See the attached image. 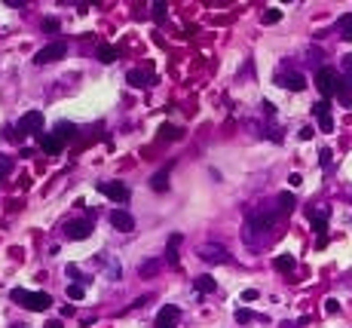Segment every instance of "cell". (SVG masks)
<instances>
[{"mask_svg": "<svg viewBox=\"0 0 352 328\" xmlns=\"http://www.w3.org/2000/svg\"><path fill=\"white\" fill-rule=\"evenodd\" d=\"M98 190H101L104 196H110L113 203L129 200V187L123 184V181H98Z\"/></svg>", "mask_w": 352, "mask_h": 328, "instance_id": "obj_7", "label": "cell"}, {"mask_svg": "<svg viewBox=\"0 0 352 328\" xmlns=\"http://www.w3.org/2000/svg\"><path fill=\"white\" fill-rule=\"evenodd\" d=\"M242 301H257V291H254V288H245V291H242Z\"/></svg>", "mask_w": 352, "mask_h": 328, "instance_id": "obj_35", "label": "cell"}, {"mask_svg": "<svg viewBox=\"0 0 352 328\" xmlns=\"http://www.w3.org/2000/svg\"><path fill=\"white\" fill-rule=\"evenodd\" d=\"M92 218H83V221H71L67 227H64V236L67 239H74V242H80V239H86V236H92Z\"/></svg>", "mask_w": 352, "mask_h": 328, "instance_id": "obj_6", "label": "cell"}, {"mask_svg": "<svg viewBox=\"0 0 352 328\" xmlns=\"http://www.w3.org/2000/svg\"><path fill=\"white\" fill-rule=\"evenodd\" d=\"M43 328H61V319H52V322H46Z\"/></svg>", "mask_w": 352, "mask_h": 328, "instance_id": "obj_39", "label": "cell"}, {"mask_svg": "<svg viewBox=\"0 0 352 328\" xmlns=\"http://www.w3.org/2000/svg\"><path fill=\"white\" fill-rule=\"evenodd\" d=\"M260 19H263V25H276V22H282V10H266Z\"/></svg>", "mask_w": 352, "mask_h": 328, "instance_id": "obj_27", "label": "cell"}, {"mask_svg": "<svg viewBox=\"0 0 352 328\" xmlns=\"http://www.w3.org/2000/svg\"><path fill=\"white\" fill-rule=\"evenodd\" d=\"M160 267H163V261L153 258V261H144V264L138 267V273H141V276H153V273H160Z\"/></svg>", "mask_w": 352, "mask_h": 328, "instance_id": "obj_21", "label": "cell"}, {"mask_svg": "<svg viewBox=\"0 0 352 328\" xmlns=\"http://www.w3.org/2000/svg\"><path fill=\"white\" fill-rule=\"evenodd\" d=\"M340 77H337V71L334 68H319V74H316V86H319V92L328 98V95H337V89H340Z\"/></svg>", "mask_w": 352, "mask_h": 328, "instance_id": "obj_2", "label": "cell"}, {"mask_svg": "<svg viewBox=\"0 0 352 328\" xmlns=\"http://www.w3.org/2000/svg\"><path fill=\"white\" fill-rule=\"evenodd\" d=\"M309 221H312V230H316L319 236H325V230H328V212H309Z\"/></svg>", "mask_w": 352, "mask_h": 328, "instance_id": "obj_14", "label": "cell"}, {"mask_svg": "<svg viewBox=\"0 0 352 328\" xmlns=\"http://www.w3.org/2000/svg\"><path fill=\"white\" fill-rule=\"evenodd\" d=\"M343 71H346V74H352V55H343Z\"/></svg>", "mask_w": 352, "mask_h": 328, "instance_id": "obj_37", "label": "cell"}, {"mask_svg": "<svg viewBox=\"0 0 352 328\" xmlns=\"http://www.w3.org/2000/svg\"><path fill=\"white\" fill-rule=\"evenodd\" d=\"M272 264H276V270H279V273H291V270L297 267V264H294V258H291V254H279V258H276V261H272Z\"/></svg>", "mask_w": 352, "mask_h": 328, "instance_id": "obj_19", "label": "cell"}, {"mask_svg": "<svg viewBox=\"0 0 352 328\" xmlns=\"http://www.w3.org/2000/svg\"><path fill=\"white\" fill-rule=\"evenodd\" d=\"M312 114H316L322 132H334V117H331V104H328V98H322V101L312 104Z\"/></svg>", "mask_w": 352, "mask_h": 328, "instance_id": "obj_8", "label": "cell"}, {"mask_svg": "<svg viewBox=\"0 0 352 328\" xmlns=\"http://www.w3.org/2000/svg\"><path fill=\"white\" fill-rule=\"evenodd\" d=\"M279 86L282 89H291V92H303L306 89V80H303V74H282L279 77Z\"/></svg>", "mask_w": 352, "mask_h": 328, "instance_id": "obj_13", "label": "cell"}, {"mask_svg": "<svg viewBox=\"0 0 352 328\" xmlns=\"http://www.w3.org/2000/svg\"><path fill=\"white\" fill-rule=\"evenodd\" d=\"M126 80H129V83H132L135 89H141V86H147V77L141 74V71H138V68H132V71H129V77H126Z\"/></svg>", "mask_w": 352, "mask_h": 328, "instance_id": "obj_23", "label": "cell"}, {"mask_svg": "<svg viewBox=\"0 0 352 328\" xmlns=\"http://www.w3.org/2000/svg\"><path fill=\"white\" fill-rule=\"evenodd\" d=\"M319 163H322L325 169L331 166V151H328V148H322V151H319Z\"/></svg>", "mask_w": 352, "mask_h": 328, "instance_id": "obj_33", "label": "cell"}, {"mask_svg": "<svg viewBox=\"0 0 352 328\" xmlns=\"http://www.w3.org/2000/svg\"><path fill=\"white\" fill-rule=\"evenodd\" d=\"M55 135H58L61 141H67V138H74V135H77V126L61 120V123H55Z\"/></svg>", "mask_w": 352, "mask_h": 328, "instance_id": "obj_18", "label": "cell"}, {"mask_svg": "<svg viewBox=\"0 0 352 328\" xmlns=\"http://www.w3.org/2000/svg\"><path fill=\"white\" fill-rule=\"evenodd\" d=\"M254 319H257V316H254L251 310H245V307H242V310H236V322H242V325H248V322H254Z\"/></svg>", "mask_w": 352, "mask_h": 328, "instance_id": "obj_28", "label": "cell"}, {"mask_svg": "<svg viewBox=\"0 0 352 328\" xmlns=\"http://www.w3.org/2000/svg\"><path fill=\"white\" fill-rule=\"evenodd\" d=\"M178 245H181V233H172L169 236V248H166V261L175 267L178 264Z\"/></svg>", "mask_w": 352, "mask_h": 328, "instance_id": "obj_15", "label": "cell"}, {"mask_svg": "<svg viewBox=\"0 0 352 328\" xmlns=\"http://www.w3.org/2000/svg\"><path fill=\"white\" fill-rule=\"evenodd\" d=\"M98 61H104V64L116 61V46H110V43H101V46H98Z\"/></svg>", "mask_w": 352, "mask_h": 328, "instance_id": "obj_17", "label": "cell"}, {"mask_svg": "<svg viewBox=\"0 0 352 328\" xmlns=\"http://www.w3.org/2000/svg\"><path fill=\"white\" fill-rule=\"evenodd\" d=\"M340 37L343 40H352V13L340 19Z\"/></svg>", "mask_w": 352, "mask_h": 328, "instance_id": "obj_24", "label": "cell"}, {"mask_svg": "<svg viewBox=\"0 0 352 328\" xmlns=\"http://www.w3.org/2000/svg\"><path fill=\"white\" fill-rule=\"evenodd\" d=\"M10 295H13V301H16V304L28 307V310H34V313H43V310H49V307H52V298L46 295V291H25V288H13Z\"/></svg>", "mask_w": 352, "mask_h": 328, "instance_id": "obj_1", "label": "cell"}, {"mask_svg": "<svg viewBox=\"0 0 352 328\" xmlns=\"http://www.w3.org/2000/svg\"><path fill=\"white\" fill-rule=\"evenodd\" d=\"M43 28H46L49 34H55V31H58L61 25H58V19H43Z\"/></svg>", "mask_w": 352, "mask_h": 328, "instance_id": "obj_32", "label": "cell"}, {"mask_svg": "<svg viewBox=\"0 0 352 328\" xmlns=\"http://www.w3.org/2000/svg\"><path fill=\"white\" fill-rule=\"evenodd\" d=\"M279 212H282V215H291V212H294V193H288V190L279 193Z\"/></svg>", "mask_w": 352, "mask_h": 328, "instance_id": "obj_20", "label": "cell"}, {"mask_svg": "<svg viewBox=\"0 0 352 328\" xmlns=\"http://www.w3.org/2000/svg\"><path fill=\"white\" fill-rule=\"evenodd\" d=\"M153 328H178V307H163L160 313H156V322Z\"/></svg>", "mask_w": 352, "mask_h": 328, "instance_id": "obj_11", "label": "cell"}, {"mask_svg": "<svg viewBox=\"0 0 352 328\" xmlns=\"http://www.w3.org/2000/svg\"><path fill=\"white\" fill-rule=\"evenodd\" d=\"M343 86H346V89H352V74H346V77H343Z\"/></svg>", "mask_w": 352, "mask_h": 328, "instance_id": "obj_40", "label": "cell"}, {"mask_svg": "<svg viewBox=\"0 0 352 328\" xmlns=\"http://www.w3.org/2000/svg\"><path fill=\"white\" fill-rule=\"evenodd\" d=\"M325 313H328V316L340 313V304H337V298H328V301H325Z\"/></svg>", "mask_w": 352, "mask_h": 328, "instance_id": "obj_30", "label": "cell"}, {"mask_svg": "<svg viewBox=\"0 0 352 328\" xmlns=\"http://www.w3.org/2000/svg\"><path fill=\"white\" fill-rule=\"evenodd\" d=\"M153 19H156V22L166 19V4H153Z\"/></svg>", "mask_w": 352, "mask_h": 328, "instance_id": "obj_31", "label": "cell"}, {"mask_svg": "<svg viewBox=\"0 0 352 328\" xmlns=\"http://www.w3.org/2000/svg\"><path fill=\"white\" fill-rule=\"evenodd\" d=\"M272 224H276V215L272 212H251L248 215V230L251 233H266V230H272Z\"/></svg>", "mask_w": 352, "mask_h": 328, "instance_id": "obj_5", "label": "cell"}, {"mask_svg": "<svg viewBox=\"0 0 352 328\" xmlns=\"http://www.w3.org/2000/svg\"><path fill=\"white\" fill-rule=\"evenodd\" d=\"M110 224L120 230V233H132V230H135V218H132L126 209H113V212H110Z\"/></svg>", "mask_w": 352, "mask_h": 328, "instance_id": "obj_9", "label": "cell"}, {"mask_svg": "<svg viewBox=\"0 0 352 328\" xmlns=\"http://www.w3.org/2000/svg\"><path fill=\"white\" fill-rule=\"evenodd\" d=\"M309 138H312V126H303L300 129V141H309Z\"/></svg>", "mask_w": 352, "mask_h": 328, "instance_id": "obj_36", "label": "cell"}, {"mask_svg": "<svg viewBox=\"0 0 352 328\" xmlns=\"http://www.w3.org/2000/svg\"><path fill=\"white\" fill-rule=\"evenodd\" d=\"M28 132H43V114H40V111H28V114L19 120V126H16V138L22 141Z\"/></svg>", "mask_w": 352, "mask_h": 328, "instance_id": "obj_3", "label": "cell"}, {"mask_svg": "<svg viewBox=\"0 0 352 328\" xmlns=\"http://www.w3.org/2000/svg\"><path fill=\"white\" fill-rule=\"evenodd\" d=\"M199 258H202V261H208V264H224L230 254H227V248H224V245H202Z\"/></svg>", "mask_w": 352, "mask_h": 328, "instance_id": "obj_12", "label": "cell"}, {"mask_svg": "<svg viewBox=\"0 0 352 328\" xmlns=\"http://www.w3.org/2000/svg\"><path fill=\"white\" fill-rule=\"evenodd\" d=\"M263 114H269V117H272V114H276V104H269V101H263Z\"/></svg>", "mask_w": 352, "mask_h": 328, "instance_id": "obj_38", "label": "cell"}, {"mask_svg": "<svg viewBox=\"0 0 352 328\" xmlns=\"http://www.w3.org/2000/svg\"><path fill=\"white\" fill-rule=\"evenodd\" d=\"M160 135H163V138H169V141H178V138H181V129H175V126L163 123V126H160Z\"/></svg>", "mask_w": 352, "mask_h": 328, "instance_id": "obj_26", "label": "cell"}, {"mask_svg": "<svg viewBox=\"0 0 352 328\" xmlns=\"http://www.w3.org/2000/svg\"><path fill=\"white\" fill-rule=\"evenodd\" d=\"M83 295H86L83 282H71V285H67V298H71V301H80Z\"/></svg>", "mask_w": 352, "mask_h": 328, "instance_id": "obj_25", "label": "cell"}, {"mask_svg": "<svg viewBox=\"0 0 352 328\" xmlns=\"http://www.w3.org/2000/svg\"><path fill=\"white\" fill-rule=\"evenodd\" d=\"M288 184H291V187H300V184H303V178H300L297 172H291V178H288Z\"/></svg>", "mask_w": 352, "mask_h": 328, "instance_id": "obj_34", "label": "cell"}, {"mask_svg": "<svg viewBox=\"0 0 352 328\" xmlns=\"http://www.w3.org/2000/svg\"><path fill=\"white\" fill-rule=\"evenodd\" d=\"M193 285H196L199 295H212V291L218 288V282H215L212 276H196V282H193Z\"/></svg>", "mask_w": 352, "mask_h": 328, "instance_id": "obj_16", "label": "cell"}, {"mask_svg": "<svg viewBox=\"0 0 352 328\" xmlns=\"http://www.w3.org/2000/svg\"><path fill=\"white\" fill-rule=\"evenodd\" d=\"M13 172V157H0V178H7Z\"/></svg>", "mask_w": 352, "mask_h": 328, "instance_id": "obj_29", "label": "cell"}, {"mask_svg": "<svg viewBox=\"0 0 352 328\" xmlns=\"http://www.w3.org/2000/svg\"><path fill=\"white\" fill-rule=\"evenodd\" d=\"M67 55V43L64 40H55V43H49V46H43L40 52L34 55V61L37 64H52V61H58V58H64Z\"/></svg>", "mask_w": 352, "mask_h": 328, "instance_id": "obj_4", "label": "cell"}, {"mask_svg": "<svg viewBox=\"0 0 352 328\" xmlns=\"http://www.w3.org/2000/svg\"><path fill=\"white\" fill-rule=\"evenodd\" d=\"M37 141H40V148L46 154H61V148H64V141L55 132H37Z\"/></svg>", "mask_w": 352, "mask_h": 328, "instance_id": "obj_10", "label": "cell"}, {"mask_svg": "<svg viewBox=\"0 0 352 328\" xmlns=\"http://www.w3.org/2000/svg\"><path fill=\"white\" fill-rule=\"evenodd\" d=\"M150 187H153V190H166V187H169V175H166V172H156V175L150 178Z\"/></svg>", "mask_w": 352, "mask_h": 328, "instance_id": "obj_22", "label": "cell"}]
</instances>
